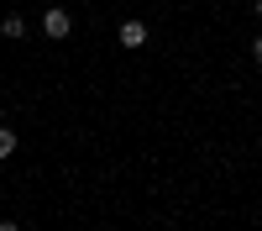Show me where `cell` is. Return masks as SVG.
<instances>
[{"label": "cell", "instance_id": "cell-1", "mask_svg": "<svg viewBox=\"0 0 262 231\" xmlns=\"http://www.w3.org/2000/svg\"><path fill=\"white\" fill-rule=\"evenodd\" d=\"M42 32H48L53 42H63V37L74 32V16L63 11V6H53V11H42Z\"/></svg>", "mask_w": 262, "mask_h": 231}, {"label": "cell", "instance_id": "cell-2", "mask_svg": "<svg viewBox=\"0 0 262 231\" xmlns=\"http://www.w3.org/2000/svg\"><path fill=\"white\" fill-rule=\"evenodd\" d=\"M147 21H121V48H147Z\"/></svg>", "mask_w": 262, "mask_h": 231}, {"label": "cell", "instance_id": "cell-3", "mask_svg": "<svg viewBox=\"0 0 262 231\" xmlns=\"http://www.w3.org/2000/svg\"><path fill=\"white\" fill-rule=\"evenodd\" d=\"M0 37L21 42V37H27V21H21V16H6V21H0Z\"/></svg>", "mask_w": 262, "mask_h": 231}, {"label": "cell", "instance_id": "cell-4", "mask_svg": "<svg viewBox=\"0 0 262 231\" xmlns=\"http://www.w3.org/2000/svg\"><path fill=\"white\" fill-rule=\"evenodd\" d=\"M16 153V132H11V126H0V158H11Z\"/></svg>", "mask_w": 262, "mask_h": 231}, {"label": "cell", "instance_id": "cell-5", "mask_svg": "<svg viewBox=\"0 0 262 231\" xmlns=\"http://www.w3.org/2000/svg\"><path fill=\"white\" fill-rule=\"evenodd\" d=\"M252 58H257V63H262V37H257V42H252Z\"/></svg>", "mask_w": 262, "mask_h": 231}, {"label": "cell", "instance_id": "cell-6", "mask_svg": "<svg viewBox=\"0 0 262 231\" xmlns=\"http://www.w3.org/2000/svg\"><path fill=\"white\" fill-rule=\"evenodd\" d=\"M0 231H21V221H0Z\"/></svg>", "mask_w": 262, "mask_h": 231}, {"label": "cell", "instance_id": "cell-7", "mask_svg": "<svg viewBox=\"0 0 262 231\" xmlns=\"http://www.w3.org/2000/svg\"><path fill=\"white\" fill-rule=\"evenodd\" d=\"M252 11H257V16H262V0H252Z\"/></svg>", "mask_w": 262, "mask_h": 231}]
</instances>
